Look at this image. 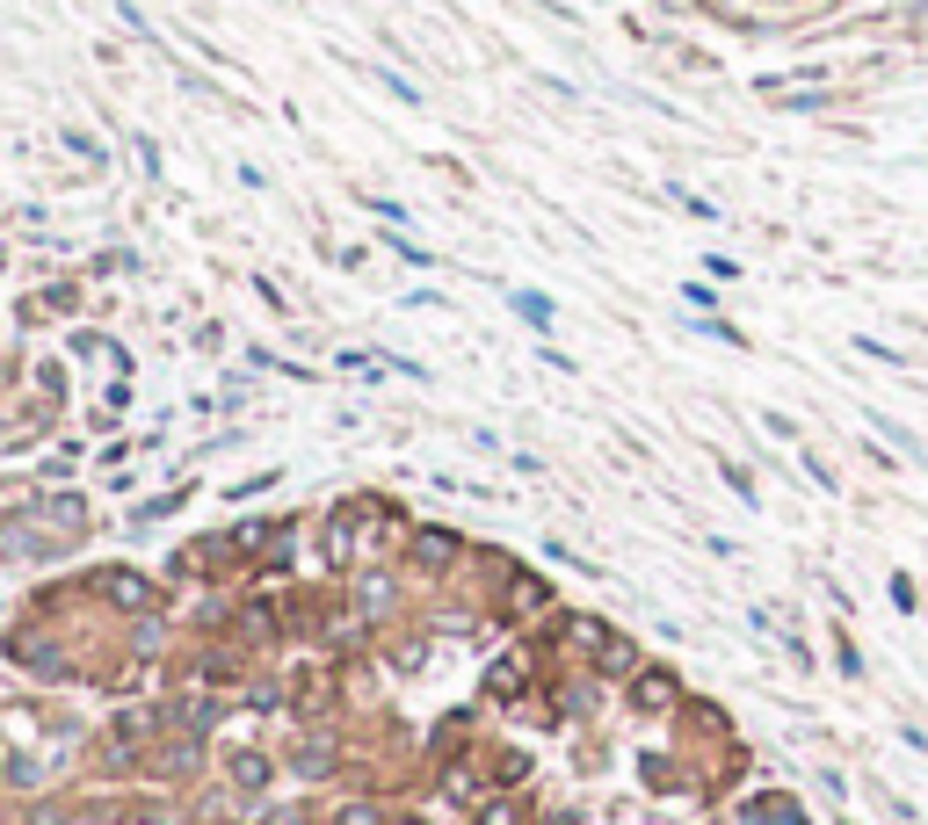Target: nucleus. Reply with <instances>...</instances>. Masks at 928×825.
Wrapping results in <instances>:
<instances>
[{"label": "nucleus", "mask_w": 928, "mask_h": 825, "mask_svg": "<svg viewBox=\"0 0 928 825\" xmlns=\"http://www.w3.org/2000/svg\"><path fill=\"white\" fill-rule=\"evenodd\" d=\"M479 825H523V811H515V804H487V811H479Z\"/></svg>", "instance_id": "nucleus-8"}, {"label": "nucleus", "mask_w": 928, "mask_h": 825, "mask_svg": "<svg viewBox=\"0 0 928 825\" xmlns=\"http://www.w3.org/2000/svg\"><path fill=\"white\" fill-rule=\"evenodd\" d=\"M602 667H610V673L631 667V645H624V637H602Z\"/></svg>", "instance_id": "nucleus-4"}, {"label": "nucleus", "mask_w": 928, "mask_h": 825, "mask_svg": "<svg viewBox=\"0 0 928 825\" xmlns=\"http://www.w3.org/2000/svg\"><path fill=\"white\" fill-rule=\"evenodd\" d=\"M675 703V673H638V710H667Z\"/></svg>", "instance_id": "nucleus-2"}, {"label": "nucleus", "mask_w": 928, "mask_h": 825, "mask_svg": "<svg viewBox=\"0 0 928 825\" xmlns=\"http://www.w3.org/2000/svg\"><path fill=\"white\" fill-rule=\"evenodd\" d=\"M450 558V536H421V565H443Z\"/></svg>", "instance_id": "nucleus-7"}, {"label": "nucleus", "mask_w": 928, "mask_h": 825, "mask_svg": "<svg viewBox=\"0 0 928 825\" xmlns=\"http://www.w3.org/2000/svg\"><path fill=\"white\" fill-rule=\"evenodd\" d=\"M537 602H544V586H537V580H515V586H509V616H529Z\"/></svg>", "instance_id": "nucleus-3"}, {"label": "nucleus", "mask_w": 928, "mask_h": 825, "mask_svg": "<svg viewBox=\"0 0 928 825\" xmlns=\"http://www.w3.org/2000/svg\"><path fill=\"white\" fill-rule=\"evenodd\" d=\"M232 774H240L247 790H254V782H269V768H262V760H254V754H240V760H232Z\"/></svg>", "instance_id": "nucleus-6"}, {"label": "nucleus", "mask_w": 928, "mask_h": 825, "mask_svg": "<svg viewBox=\"0 0 928 825\" xmlns=\"http://www.w3.org/2000/svg\"><path fill=\"white\" fill-rule=\"evenodd\" d=\"M95 586H102V594H109L117 608H153V586H145L139 572H102Z\"/></svg>", "instance_id": "nucleus-1"}, {"label": "nucleus", "mask_w": 928, "mask_h": 825, "mask_svg": "<svg viewBox=\"0 0 928 825\" xmlns=\"http://www.w3.org/2000/svg\"><path fill=\"white\" fill-rule=\"evenodd\" d=\"M341 825H378V811H370V804H349V811H341Z\"/></svg>", "instance_id": "nucleus-9"}, {"label": "nucleus", "mask_w": 928, "mask_h": 825, "mask_svg": "<svg viewBox=\"0 0 928 825\" xmlns=\"http://www.w3.org/2000/svg\"><path fill=\"white\" fill-rule=\"evenodd\" d=\"M493 688H501V695H515V688H523V659H501V673H493Z\"/></svg>", "instance_id": "nucleus-5"}]
</instances>
